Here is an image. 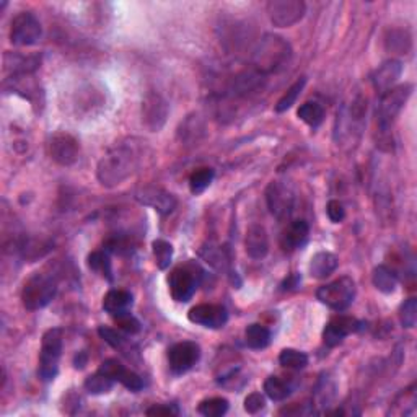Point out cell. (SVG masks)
I'll use <instances>...</instances> for the list:
<instances>
[{
	"label": "cell",
	"instance_id": "9a60e30c",
	"mask_svg": "<svg viewBox=\"0 0 417 417\" xmlns=\"http://www.w3.org/2000/svg\"><path fill=\"white\" fill-rule=\"evenodd\" d=\"M362 328V323L352 317H346V315H337L332 318L323 329V342L329 347H336L346 339L349 334L357 332Z\"/></svg>",
	"mask_w": 417,
	"mask_h": 417
},
{
	"label": "cell",
	"instance_id": "6da1fadb",
	"mask_svg": "<svg viewBox=\"0 0 417 417\" xmlns=\"http://www.w3.org/2000/svg\"><path fill=\"white\" fill-rule=\"evenodd\" d=\"M140 160H142V150L137 139H127L115 144L98 163L97 176L100 183L108 188L120 186L137 171Z\"/></svg>",
	"mask_w": 417,
	"mask_h": 417
},
{
	"label": "cell",
	"instance_id": "b9f144b4",
	"mask_svg": "<svg viewBox=\"0 0 417 417\" xmlns=\"http://www.w3.org/2000/svg\"><path fill=\"white\" fill-rule=\"evenodd\" d=\"M326 213H328L329 221L332 223H341L344 221V217H346V208H344L342 202L332 199L328 202V206H326Z\"/></svg>",
	"mask_w": 417,
	"mask_h": 417
},
{
	"label": "cell",
	"instance_id": "f35d334b",
	"mask_svg": "<svg viewBox=\"0 0 417 417\" xmlns=\"http://www.w3.org/2000/svg\"><path fill=\"white\" fill-rule=\"evenodd\" d=\"M116 324L120 326V328L122 331H126L127 334H137V332L140 331V321L132 317L131 313H124V315H120V317H116Z\"/></svg>",
	"mask_w": 417,
	"mask_h": 417
},
{
	"label": "cell",
	"instance_id": "4316f807",
	"mask_svg": "<svg viewBox=\"0 0 417 417\" xmlns=\"http://www.w3.org/2000/svg\"><path fill=\"white\" fill-rule=\"evenodd\" d=\"M264 393L268 394V398L273 399V401H284L290 396L292 388L289 383L280 379V376H269V379L264 381Z\"/></svg>",
	"mask_w": 417,
	"mask_h": 417
},
{
	"label": "cell",
	"instance_id": "484cf974",
	"mask_svg": "<svg viewBox=\"0 0 417 417\" xmlns=\"http://www.w3.org/2000/svg\"><path fill=\"white\" fill-rule=\"evenodd\" d=\"M413 48V39L406 30H391L386 36V49L396 54H408Z\"/></svg>",
	"mask_w": 417,
	"mask_h": 417
},
{
	"label": "cell",
	"instance_id": "7c38bea8",
	"mask_svg": "<svg viewBox=\"0 0 417 417\" xmlns=\"http://www.w3.org/2000/svg\"><path fill=\"white\" fill-rule=\"evenodd\" d=\"M135 199H137L140 204L155 208V211L162 213V216L171 213L178 206L176 197L163 188H159V186H145V188L139 189L137 193H135Z\"/></svg>",
	"mask_w": 417,
	"mask_h": 417
},
{
	"label": "cell",
	"instance_id": "60d3db41",
	"mask_svg": "<svg viewBox=\"0 0 417 417\" xmlns=\"http://www.w3.org/2000/svg\"><path fill=\"white\" fill-rule=\"evenodd\" d=\"M264 406H266V399H264L263 394L258 393V391L248 394L246 399H245V409H246V413H250V414L259 413V411L264 409Z\"/></svg>",
	"mask_w": 417,
	"mask_h": 417
},
{
	"label": "cell",
	"instance_id": "d4e9b609",
	"mask_svg": "<svg viewBox=\"0 0 417 417\" xmlns=\"http://www.w3.org/2000/svg\"><path fill=\"white\" fill-rule=\"evenodd\" d=\"M297 115L303 122L315 129L324 120V108L320 103H317V101H307V103H303L300 108H298Z\"/></svg>",
	"mask_w": 417,
	"mask_h": 417
},
{
	"label": "cell",
	"instance_id": "7bdbcfd3",
	"mask_svg": "<svg viewBox=\"0 0 417 417\" xmlns=\"http://www.w3.org/2000/svg\"><path fill=\"white\" fill-rule=\"evenodd\" d=\"M145 414L147 416H178L179 414V409L176 404H155L145 411Z\"/></svg>",
	"mask_w": 417,
	"mask_h": 417
},
{
	"label": "cell",
	"instance_id": "7402d4cb",
	"mask_svg": "<svg viewBox=\"0 0 417 417\" xmlns=\"http://www.w3.org/2000/svg\"><path fill=\"white\" fill-rule=\"evenodd\" d=\"M339 266V259L329 251H320L312 256L310 261V274L317 279H326Z\"/></svg>",
	"mask_w": 417,
	"mask_h": 417
},
{
	"label": "cell",
	"instance_id": "5bb4252c",
	"mask_svg": "<svg viewBox=\"0 0 417 417\" xmlns=\"http://www.w3.org/2000/svg\"><path fill=\"white\" fill-rule=\"evenodd\" d=\"M266 201L270 213L283 221L290 216L292 207H294V193L285 184L273 181L266 189Z\"/></svg>",
	"mask_w": 417,
	"mask_h": 417
},
{
	"label": "cell",
	"instance_id": "7a4b0ae2",
	"mask_svg": "<svg viewBox=\"0 0 417 417\" xmlns=\"http://www.w3.org/2000/svg\"><path fill=\"white\" fill-rule=\"evenodd\" d=\"M413 88L414 87L411 83H404V85L393 87L380 95L379 105H376V131H379L376 145L380 149L386 152L393 149V122L404 108L406 101L413 93Z\"/></svg>",
	"mask_w": 417,
	"mask_h": 417
},
{
	"label": "cell",
	"instance_id": "d6986e66",
	"mask_svg": "<svg viewBox=\"0 0 417 417\" xmlns=\"http://www.w3.org/2000/svg\"><path fill=\"white\" fill-rule=\"evenodd\" d=\"M310 236V225L298 218V221L290 222L289 227L284 230L283 238H280V245L285 251H295L307 243Z\"/></svg>",
	"mask_w": 417,
	"mask_h": 417
},
{
	"label": "cell",
	"instance_id": "ac0fdd59",
	"mask_svg": "<svg viewBox=\"0 0 417 417\" xmlns=\"http://www.w3.org/2000/svg\"><path fill=\"white\" fill-rule=\"evenodd\" d=\"M403 74V64L399 60H386L385 64H381L379 69L375 70V74L371 75V82L374 87L379 90L380 95L386 90L393 88L394 83L398 82V78Z\"/></svg>",
	"mask_w": 417,
	"mask_h": 417
},
{
	"label": "cell",
	"instance_id": "83f0119b",
	"mask_svg": "<svg viewBox=\"0 0 417 417\" xmlns=\"http://www.w3.org/2000/svg\"><path fill=\"white\" fill-rule=\"evenodd\" d=\"M279 364L285 369L302 370L308 365V356L305 352L297 351V349H284L279 356Z\"/></svg>",
	"mask_w": 417,
	"mask_h": 417
},
{
	"label": "cell",
	"instance_id": "3957f363",
	"mask_svg": "<svg viewBox=\"0 0 417 417\" xmlns=\"http://www.w3.org/2000/svg\"><path fill=\"white\" fill-rule=\"evenodd\" d=\"M292 59V48L284 38L266 35L258 43L253 54V69L264 77L285 69Z\"/></svg>",
	"mask_w": 417,
	"mask_h": 417
},
{
	"label": "cell",
	"instance_id": "d590c367",
	"mask_svg": "<svg viewBox=\"0 0 417 417\" xmlns=\"http://www.w3.org/2000/svg\"><path fill=\"white\" fill-rule=\"evenodd\" d=\"M98 334L101 336V339H103L105 342H108L111 347L121 349L122 354H127L126 352L127 339L122 334H120V332H117L116 329L108 328V326H100V328H98Z\"/></svg>",
	"mask_w": 417,
	"mask_h": 417
},
{
	"label": "cell",
	"instance_id": "ab89813d",
	"mask_svg": "<svg viewBox=\"0 0 417 417\" xmlns=\"http://www.w3.org/2000/svg\"><path fill=\"white\" fill-rule=\"evenodd\" d=\"M124 369V365L121 362H117L116 359H108L105 360V362H101V365L98 367V371H101V374L110 376L111 380L117 381V376L121 375V371Z\"/></svg>",
	"mask_w": 417,
	"mask_h": 417
},
{
	"label": "cell",
	"instance_id": "4fadbf2b",
	"mask_svg": "<svg viewBox=\"0 0 417 417\" xmlns=\"http://www.w3.org/2000/svg\"><path fill=\"white\" fill-rule=\"evenodd\" d=\"M188 318L191 323L204 326L208 329H221L227 324L228 312L222 305H212V303H202L189 310Z\"/></svg>",
	"mask_w": 417,
	"mask_h": 417
},
{
	"label": "cell",
	"instance_id": "d6a6232c",
	"mask_svg": "<svg viewBox=\"0 0 417 417\" xmlns=\"http://www.w3.org/2000/svg\"><path fill=\"white\" fill-rule=\"evenodd\" d=\"M197 411L206 417H221L228 411V401L225 398H208L201 401Z\"/></svg>",
	"mask_w": 417,
	"mask_h": 417
},
{
	"label": "cell",
	"instance_id": "f1b7e54d",
	"mask_svg": "<svg viewBox=\"0 0 417 417\" xmlns=\"http://www.w3.org/2000/svg\"><path fill=\"white\" fill-rule=\"evenodd\" d=\"M213 176H216V171L212 168H199V170L194 171L189 178V188L193 194H201L211 186L213 181Z\"/></svg>",
	"mask_w": 417,
	"mask_h": 417
},
{
	"label": "cell",
	"instance_id": "8d00e7d4",
	"mask_svg": "<svg viewBox=\"0 0 417 417\" xmlns=\"http://www.w3.org/2000/svg\"><path fill=\"white\" fill-rule=\"evenodd\" d=\"M117 381H120L121 385L126 386L129 391H134V393H137V391H140L144 388L142 379H140V376L137 374H135V371L129 370L126 367L122 369L121 375L117 376Z\"/></svg>",
	"mask_w": 417,
	"mask_h": 417
},
{
	"label": "cell",
	"instance_id": "1f68e13d",
	"mask_svg": "<svg viewBox=\"0 0 417 417\" xmlns=\"http://www.w3.org/2000/svg\"><path fill=\"white\" fill-rule=\"evenodd\" d=\"M152 250H154L155 263L159 269H168L173 261V246L165 240H155L152 243Z\"/></svg>",
	"mask_w": 417,
	"mask_h": 417
},
{
	"label": "cell",
	"instance_id": "603a6c76",
	"mask_svg": "<svg viewBox=\"0 0 417 417\" xmlns=\"http://www.w3.org/2000/svg\"><path fill=\"white\" fill-rule=\"evenodd\" d=\"M371 283H374L376 290H380L381 294H393L398 287V275L394 274L393 269L385 266V264H380V266L374 269Z\"/></svg>",
	"mask_w": 417,
	"mask_h": 417
},
{
	"label": "cell",
	"instance_id": "8fae6325",
	"mask_svg": "<svg viewBox=\"0 0 417 417\" xmlns=\"http://www.w3.org/2000/svg\"><path fill=\"white\" fill-rule=\"evenodd\" d=\"M51 159L60 167H70L78 160L80 145H78L74 135L67 132H56L49 142Z\"/></svg>",
	"mask_w": 417,
	"mask_h": 417
},
{
	"label": "cell",
	"instance_id": "e575fe53",
	"mask_svg": "<svg viewBox=\"0 0 417 417\" xmlns=\"http://www.w3.org/2000/svg\"><path fill=\"white\" fill-rule=\"evenodd\" d=\"M399 321L404 328H414L417 323V300L416 298H408L401 307H399Z\"/></svg>",
	"mask_w": 417,
	"mask_h": 417
},
{
	"label": "cell",
	"instance_id": "836d02e7",
	"mask_svg": "<svg viewBox=\"0 0 417 417\" xmlns=\"http://www.w3.org/2000/svg\"><path fill=\"white\" fill-rule=\"evenodd\" d=\"M307 83V78H300V80H297L294 85H292L287 92L284 93V97L278 101V105H275V111L278 112H284L287 110H290L292 106L295 105L297 98L300 97L303 87H305Z\"/></svg>",
	"mask_w": 417,
	"mask_h": 417
},
{
	"label": "cell",
	"instance_id": "44dd1931",
	"mask_svg": "<svg viewBox=\"0 0 417 417\" xmlns=\"http://www.w3.org/2000/svg\"><path fill=\"white\" fill-rule=\"evenodd\" d=\"M132 307V295L127 290L112 289L103 298V310L112 318L120 317V315L129 313Z\"/></svg>",
	"mask_w": 417,
	"mask_h": 417
},
{
	"label": "cell",
	"instance_id": "5b68a950",
	"mask_svg": "<svg viewBox=\"0 0 417 417\" xmlns=\"http://www.w3.org/2000/svg\"><path fill=\"white\" fill-rule=\"evenodd\" d=\"M62 346H64V337L60 328H51L44 332L38 365V375L43 381H53L58 376Z\"/></svg>",
	"mask_w": 417,
	"mask_h": 417
},
{
	"label": "cell",
	"instance_id": "e0dca14e",
	"mask_svg": "<svg viewBox=\"0 0 417 417\" xmlns=\"http://www.w3.org/2000/svg\"><path fill=\"white\" fill-rule=\"evenodd\" d=\"M246 255L251 259H263L269 253V236L263 225H251L245 238Z\"/></svg>",
	"mask_w": 417,
	"mask_h": 417
},
{
	"label": "cell",
	"instance_id": "277c9868",
	"mask_svg": "<svg viewBox=\"0 0 417 417\" xmlns=\"http://www.w3.org/2000/svg\"><path fill=\"white\" fill-rule=\"evenodd\" d=\"M58 292V283L53 275L35 273L26 280L21 290V303L30 312L41 310L53 302Z\"/></svg>",
	"mask_w": 417,
	"mask_h": 417
},
{
	"label": "cell",
	"instance_id": "ba28073f",
	"mask_svg": "<svg viewBox=\"0 0 417 417\" xmlns=\"http://www.w3.org/2000/svg\"><path fill=\"white\" fill-rule=\"evenodd\" d=\"M307 12V5L302 0H270L268 14L274 26L289 28L298 23Z\"/></svg>",
	"mask_w": 417,
	"mask_h": 417
},
{
	"label": "cell",
	"instance_id": "ffe728a7",
	"mask_svg": "<svg viewBox=\"0 0 417 417\" xmlns=\"http://www.w3.org/2000/svg\"><path fill=\"white\" fill-rule=\"evenodd\" d=\"M264 78L266 77H264L263 74H259L256 69L243 70L233 78L230 90H232V93L235 95V97H248V95L255 93L256 90L263 87Z\"/></svg>",
	"mask_w": 417,
	"mask_h": 417
},
{
	"label": "cell",
	"instance_id": "52a82bcc",
	"mask_svg": "<svg viewBox=\"0 0 417 417\" xmlns=\"http://www.w3.org/2000/svg\"><path fill=\"white\" fill-rule=\"evenodd\" d=\"M202 278V270L197 264L188 263L184 266H178L171 270L168 284H170V292L174 302L186 303L189 302L196 294Z\"/></svg>",
	"mask_w": 417,
	"mask_h": 417
},
{
	"label": "cell",
	"instance_id": "cb8c5ba5",
	"mask_svg": "<svg viewBox=\"0 0 417 417\" xmlns=\"http://www.w3.org/2000/svg\"><path fill=\"white\" fill-rule=\"evenodd\" d=\"M246 346L251 349H266L270 344V331L263 324H250L245 331Z\"/></svg>",
	"mask_w": 417,
	"mask_h": 417
},
{
	"label": "cell",
	"instance_id": "4dcf8cb0",
	"mask_svg": "<svg viewBox=\"0 0 417 417\" xmlns=\"http://www.w3.org/2000/svg\"><path fill=\"white\" fill-rule=\"evenodd\" d=\"M88 268L103 275L108 280H112V269H111V261L110 256L106 251H93L92 255L88 256Z\"/></svg>",
	"mask_w": 417,
	"mask_h": 417
},
{
	"label": "cell",
	"instance_id": "9c48e42d",
	"mask_svg": "<svg viewBox=\"0 0 417 417\" xmlns=\"http://www.w3.org/2000/svg\"><path fill=\"white\" fill-rule=\"evenodd\" d=\"M43 35L39 20L30 12H21L14 19L10 28V41L16 46H33Z\"/></svg>",
	"mask_w": 417,
	"mask_h": 417
},
{
	"label": "cell",
	"instance_id": "8992f818",
	"mask_svg": "<svg viewBox=\"0 0 417 417\" xmlns=\"http://www.w3.org/2000/svg\"><path fill=\"white\" fill-rule=\"evenodd\" d=\"M317 298L334 312H344L352 305L356 298V283L347 275H342L329 284L321 285L317 290Z\"/></svg>",
	"mask_w": 417,
	"mask_h": 417
},
{
	"label": "cell",
	"instance_id": "74e56055",
	"mask_svg": "<svg viewBox=\"0 0 417 417\" xmlns=\"http://www.w3.org/2000/svg\"><path fill=\"white\" fill-rule=\"evenodd\" d=\"M201 256L204 258L208 264H212V266L217 269H222L225 266V263H227V258H225L222 248H213V246L204 248V250H201Z\"/></svg>",
	"mask_w": 417,
	"mask_h": 417
},
{
	"label": "cell",
	"instance_id": "30bf717a",
	"mask_svg": "<svg viewBox=\"0 0 417 417\" xmlns=\"http://www.w3.org/2000/svg\"><path fill=\"white\" fill-rule=\"evenodd\" d=\"M201 359V347L196 342L183 341L174 344L168 351V364L174 375H183L189 371Z\"/></svg>",
	"mask_w": 417,
	"mask_h": 417
},
{
	"label": "cell",
	"instance_id": "2e32d148",
	"mask_svg": "<svg viewBox=\"0 0 417 417\" xmlns=\"http://www.w3.org/2000/svg\"><path fill=\"white\" fill-rule=\"evenodd\" d=\"M168 103L159 93H149L142 103V121L152 132L160 131L167 122Z\"/></svg>",
	"mask_w": 417,
	"mask_h": 417
},
{
	"label": "cell",
	"instance_id": "f546056e",
	"mask_svg": "<svg viewBox=\"0 0 417 417\" xmlns=\"http://www.w3.org/2000/svg\"><path fill=\"white\" fill-rule=\"evenodd\" d=\"M83 386H85V390L92 394H105L112 390V386H115V380H111L110 376L103 375L101 371H97V374L87 376Z\"/></svg>",
	"mask_w": 417,
	"mask_h": 417
}]
</instances>
